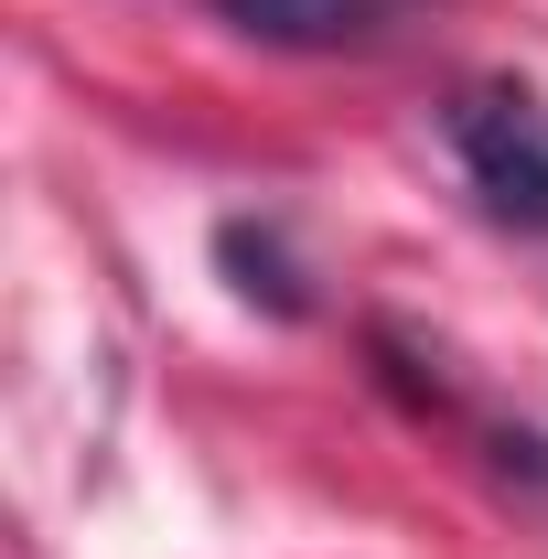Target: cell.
Returning <instances> with one entry per match:
<instances>
[{
  "instance_id": "obj_1",
  "label": "cell",
  "mask_w": 548,
  "mask_h": 559,
  "mask_svg": "<svg viewBox=\"0 0 548 559\" xmlns=\"http://www.w3.org/2000/svg\"><path fill=\"white\" fill-rule=\"evenodd\" d=\"M441 140H452V162L474 173L484 215L548 237V97H538V86H516V75H474V86H452Z\"/></svg>"
},
{
  "instance_id": "obj_2",
  "label": "cell",
  "mask_w": 548,
  "mask_h": 559,
  "mask_svg": "<svg viewBox=\"0 0 548 559\" xmlns=\"http://www.w3.org/2000/svg\"><path fill=\"white\" fill-rule=\"evenodd\" d=\"M215 22H237L248 44H279V55H344V44H377L398 0H215Z\"/></svg>"
},
{
  "instance_id": "obj_3",
  "label": "cell",
  "mask_w": 548,
  "mask_h": 559,
  "mask_svg": "<svg viewBox=\"0 0 548 559\" xmlns=\"http://www.w3.org/2000/svg\"><path fill=\"white\" fill-rule=\"evenodd\" d=\"M215 259L237 270V290L248 301H270V312H301L312 290H301V270H290V248H279V226H259V215H237L226 237H215Z\"/></svg>"
}]
</instances>
